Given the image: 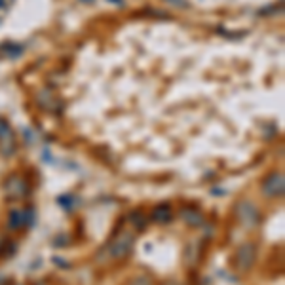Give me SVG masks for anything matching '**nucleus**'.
Instances as JSON below:
<instances>
[{
  "mask_svg": "<svg viewBox=\"0 0 285 285\" xmlns=\"http://www.w3.org/2000/svg\"><path fill=\"white\" fill-rule=\"evenodd\" d=\"M262 192L266 196H281L283 194V175L281 173H272L262 183Z\"/></svg>",
  "mask_w": 285,
  "mask_h": 285,
  "instance_id": "1",
  "label": "nucleus"
},
{
  "mask_svg": "<svg viewBox=\"0 0 285 285\" xmlns=\"http://www.w3.org/2000/svg\"><path fill=\"white\" fill-rule=\"evenodd\" d=\"M238 217L241 219V223L249 224V226H253V224L258 223L257 207H255L253 204H249V202H243V204L238 205Z\"/></svg>",
  "mask_w": 285,
  "mask_h": 285,
  "instance_id": "2",
  "label": "nucleus"
},
{
  "mask_svg": "<svg viewBox=\"0 0 285 285\" xmlns=\"http://www.w3.org/2000/svg\"><path fill=\"white\" fill-rule=\"evenodd\" d=\"M236 262L241 270H247L251 268V264L255 262V249L251 245H243L238 249V255H236Z\"/></svg>",
  "mask_w": 285,
  "mask_h": 285,
  "instance_id": "3",
  "label": "nucleus"
},
{
  "mask_svg": "<svg viewBox=\"0 0 285 285\" xmlns=\"http://www.w3.org/2000/svg\"><path fill=\"white\" fill-rule=\"evenodd\" d=\"M171 219V207L170 205H158L156 209H154V221H158V223H168Z\"/></svg>",
  "mask_w": 285,
  "mask_h": 285,
  "instance_id": "4",
  "label": "nucleus"
},
{
  "mask_svg": "<svg viewBox=\"0 0 285 285\" xmlns=\"http://www.w3.org/2000/svg\"><path fill=\"white\" fill-rule=\"evenodd\" d=\"M183 217H185V221L188 224H192V226H200V224L204 223V217L198 213L196 209H185L183 211Z\"/></svg>",
  "mask_w": 285,
  "mask_h": 285,
  "instance_id": "5",
  "label": "nucleus"
},
{
  "mask_svg": "<svg viewBox=\"0 0 285 285\" xmlns=\"http://www.w3.org/2000/svg\"><path fill=\"white\" fill-rule=\"evenodd\" d=\"M131 241L129 240L127 243H125V238L120 241H116L114 245H112V249H110V253H112V257H122V255H125L127 251H129V247H131Z\"/></svg>",
  "mask_w": 285,
  "mask_h": 285,
  "instance_id": "6",
  "label": "nucleus"
},
{
  "mask_svg": "<svg viewBox=\"0 0 285 285\" xmlns=\"http://www.w3.org/2000/svg\"><path fill=\"white\" fill-rule=\"evenodd\" d=\"M133 285H151V283H149V279H145V277H137L133 281Z\"/></svg>",
  "mask_w": 285,
  "mask_h": 285,
  "instance_id": "7",
  "label": "nucleus"
},
{
  "mask_svg": "<svg viewBox=\"0 0 285 285\" xmlns=\"http://www.w3.org/2000/svg\"><path fill=\"white\" fill-rule=\"evenodd\" d=\"M84 2H88V0H84Z\"/></svg>",
  "mask_w": 285,
  "mask_h": 285,
  "instance_id": "8",
  "label": "nucleus"
}]
</instances>
